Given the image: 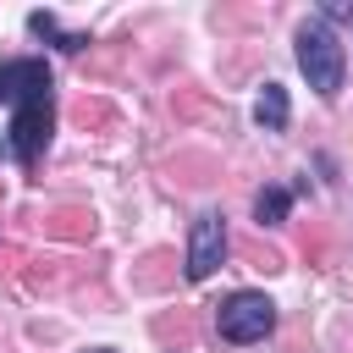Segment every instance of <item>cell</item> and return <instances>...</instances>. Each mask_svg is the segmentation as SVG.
<instances>
[{
  "mask_svg": "<svg viewBox=\"0 0 353 353\" xmlns=\"http://www.w3.org/2000/svg\"><path fill=\"white\" fill-rule=\"evenodd\" d=\"M55 77L39 55L22 61H0V105H11V127H6V154L17 165H33L55 132Z\"/></svg>",
  "mask_w": 353,
  "mask_h": 353,
  "instance_id": "6da1fadb",
  "label": "cell"
},
{
  "mask_svg": "<svg viewBox=\"0 0 353 353\" xmlns=\"http://www.w3.org/2000/svg\"><path fill=\"white\" fill-rule=\"evenodd\" d=\"M298 66H303V77H309V88H314L320 99H336V94H342V66H347V55H342V44H336V33H331L325 22H303V28H298Z\"/></svg>",
  "mask_w": 353,
  "mask_h": 353,
  "instance_id": "7a4b0ae2",
  "label": "cell"
},
{
  "mask_svg": "<svg viewBox=\"0 0 353 353\" xmlns=\"http://www.w3.org/2000/svg\"><path fill=\"white\" fill-rule=\"evenodd\" d=\"M215 331H221V342H232V347H248V342H265L270 331H276V303L265 298V292H232L221 309H215Z\"/></svg>",
  "mask_w": 353,
  "mask_h": 353,
  "instance_id": "3957f363",
  "label": "cell"
},
{
  "mask_svg": "<svg viewBox=\"0 0 353 353\" xmlns=\"http://www.w3.org/2000/svg\"><path fill=\"white\" fill-rule=\"evenodd\" d=\"M226 259V221L210 210V215H199L193 221V232H188V281H204V276H215V265Z\"/></svg>",
  "mask_w": 353,
  "mask_h": 353,
  "instance_id": "277c9868",
  "label": "cell"
},
{
  "mask_svg": "<svg viewBox=\"0 0 353 353\" xmlns=\"http://www.w3.org/2000/svg\"><path fill=\"white\" fill-rule=\"evenodd\" d=\"M254 121H259L265 132H281V127H287V88H281V83H265V94H259V105H254Z\"/></svg>",
  "mask_w": 353,
  "mask_h": 353,
  "instance_id": "5b68a950",
  "label": "cell"
},
{
  "mask_svg": "<svg viewBox=\"0 0 353 353\" xmlns=\"http://www.w3.org/2000/svg\"><path fill=\"white\" fill-rule=\"evenodd\" d=\"M28 28H33L39 39H50L55 50H66V55H77V50L88 44V33H61V22H55L50 11H33V17H28Z\"/></svg>",
  "mask_w": 353,
  "mask_h": 353,
  "instance_id": "8992f818",
  "label": "cell"
},
{
  "mask_svg": "<svg viewBox=\"0 0 353 353\" xmlns=\"http://www.w3.org/2000/svg\"><path fill=\"white\" fill-rule=\"evenodd\" d=\"M287 210H292V193H287V188H276V182L259 188V199H254V221H259V226H281Z\"/></svg>",
  "mask_w": 353,
  "mask_h": 353,
  "instance_id": "52a82bcc",
  "label": "cell"
},
{
  "mask_svg": "<svg viewBox=\"0 0 353 353\" xmlns=\"http://www.w3.org/2000/svg\"><path fill=\"white\" fill-rule=\"evenodd\" d=\"M94 353H110V347H94Z\"/></svg>",
  "mask_w": 353,
  "mask_h": 353,
  "instance_id": "ba28073f",
  "label": "cell"
}]
</instances>
